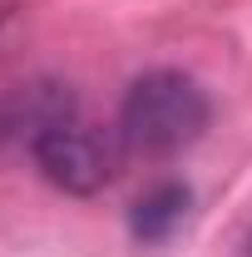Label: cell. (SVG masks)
<instances>
[{"label": "cell", "mask_w": 252, "mask_h": 257, "mask_svg": "<svg viewBox=\"0 0 252 257\" xmlns=\"http://www.w3.org/2000/svg\"><path fill=\"white\" fill-rule=\"evenodd\" d=\"M247 257H252V237H247Z\"/></svg>", "instance_id": "5"}, {"label": "cell", "mask_w": 252, "mask_h": 257, "mask_svg": "<svg viewBox=\"0 0 252 257\" xmlns=\"http://www.w3.org/2000/svg\"><path fill=\"white\" fill-rule=\"evenodd\" d=\"M213 119V104L203 94V84L183 69H149L129 84L119 104V144L124 154L139 159H173L188 144L203 139V128Z\"/></svg>", "instance_id": "1"}, {"label": "cell", "mask_w": 252, "mask_h": 257, "mask_svg": "<svg viewBox=\"0 0 252 257\" xmlns=\"http://www.w3.org/2000/svg\"><path fill=\"white\" fill-rule=\"evenodd\" d=\"M193 193L188 183H178V178H168V183H158L149 188L134 208H129V232L139 237V242H163L173 227L183 223V213H188Z\"/></svg>", "instance_id": "4"}, {"label": "cell", "mask_w": 252, "mask_h": 257, "mask_svg": "<svg viewBox=\"0 0 252 257\" xmlns=\"http://www.w3.org/2000/svg\"><path fill=\"white\" fill-rule=\"evenodd\" d=\"M74 114H79V104L69 94V84H55V79L10 84V89L0 94V144L30 154L55 124L74 119Z\"/></svg>", "instance_id": "3"}, {"label": "cell", "mask_w": 252, "mask_h": 257, "mask_svg": "<svg viewBox=\"0 0 252 257\" xmlns=\"http://www.w3.org/2000/svg\"><path fill=\"white\" fill-rule=\"evenodd\" d=\"M30 159L45 173V183H55L60 193H69V198H94L99 188L114 183L119 159H124V144H119V134H104V128L84 124L74 114V119L55 124L35 144Z\"/></svg>", "instance_id": "2"}]
</instances>
